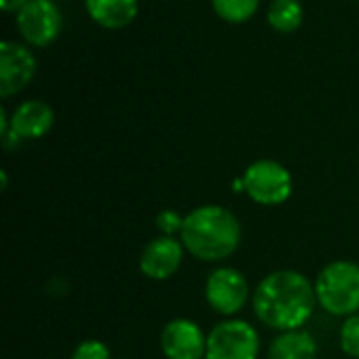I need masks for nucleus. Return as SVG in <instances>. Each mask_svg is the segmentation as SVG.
Returning <instances> with one entry per match:
<instances>
[{
	"mask_svg": "<svg viewBox=\"0 0 359 359\" xmlns=\"http://www.w3.org/2000/svg\"><path fill=\"white\" fill-rule=\"evenodd\" d=\"M318 297L316 286L292 269H280L259 282L252 294L257 318L280 332L303 328L313 316Z\"/></svg>",
	"mask_w": 359,
	"mask_h": 359,
	"instance_id": "nucleus-1",
	"label": "nucleus"
},
{
	"mask_svg": "<svg viewBox=\"0 0 359 359\" xmlns=\"http://www.w3.org/2000/svg\"><path fill=\"white\" fill-rule=\"evenodd\" d=\"M242 240V227L236 215L217 204L194 208L181 227L185 250L206 263L223 261L236 252Z\"/></svg>",
	"mask_w": 359,
	"mask_h": 359,
	"instance_id": "nucleus-2",
	"label": "nucleus"
},
{
	"mask_svg": "<svg viewBox=\"0 0 359 359\" xmlns=\"http://www.w3.org/2000/svg\"><path fill=\"white\" fill-rule=\"evenodd\" d=\"M316 297L322 309L332 316H353L359 309V265L334 261L316 280Z\"/></svg>",
	"mask_w": 359,
	"mask_h": 359,
	"instance_id": "nucleus-3",
	"label": "nucleus"
},
{
	"mask_svg": "<svg viewBox=\"0 0 359 359\" xmlns=\"http://www.w3.org/2000/svg\"><path fill=\"white\" fill-rule=\"evenodd\" d=\"M244 191L263 206H278L292 194V175L286 166L276 160L252 162L244 177Z\"/></svg>",
	"mask_w": 359,
	"mask_h": 359,
	"instance_id": "nucleus-4",
	"label": "nucleus"
},
{
	"mask_svg": "<svg viewBox=\"0 0 359 359\" xmlns=\"http://www.w3.org/2000/svg\"><path fill=\"white\" fill-rule=\"evenodd\" d=\"M259 351V332L244 320H227L206 339V359H257Z\"/></svg>",
	"mask_w": 359,
	"mask_h": 359,
	"instance_id": "nucleus-5",
	"label": "nucleus"
},
{
	"mask_svg": "<svg viewBox=\"0 0 359 359\" xmlns=\"http://www.w3.org/2000/svg\"><path fill=\"white\" fill-rule=\"evenodd\" d=\"M63 27V17L55 0H29L17 13V29L21 38L36 48L53 44Z\"/></svg>",
	"mask_w": 359,
	"mask_h": 359,
	"instance_id": "nucleus-6",
	"label": "nucleus"
},
{
	"mask_svg": "<svg viewBox=\"0 0 359 359\" xmlns=\"http://www.w3.org/2000/svg\"><path fill=\"white\" fill-rule=\"evenodd\" d=\"M250 299L248 280L233 267H219L206 280V301L221 316H236Z\"/></svg>",
	"mask_w": 359,
	"mask_h": 359,
	"instance_id": "nucleus-7",
	"label": "nucleus"
},
{
	"mask_svg": "<svg viewBox=\"0 0 359 359\" xmlns=\"http://www.w3.org/2000/svg\"><path fill=\"white\" fill-rule=\"evenodd\" d=\"M36 74L34 53L19 42L4 40L0 44V97L8 99L21 93Z\"/></svg>",
	"mask_w": 359,
	"mask_h": 359,
	"instance_id": "nucleus-8",
	"label": "nucleus"
},
{
	"mask_svg": "<svg viewBox=\"0 0 359 359\" xmlns=\"http://www.w3.org/2000/svg\"><path fill=\"white\" fill-rule=\"evenodd\" d=\"M206 339L196 322L179 318L164 326L160 345L168 359H206Z\"/></svg>",
	"mask_w": 359,
	"mask_h": 359,
	"instance_id": "nucleus-9",
	"label": "nucleus"
},
{
	"mask_svg": "<svg viewBox=\"0 0 359 359\" xmlns=\"http://www.w3.org/2000/svg\"><path fill=\"white\" fill-rule=\"evenodd\" d=\"M183 242L175 240L172 236H162L149 242L141 255L139 267L143 276L149 280H168L175 276L183 263Z\"/></svg>",
	"mask_w": 359,
	"mask_h": 359,
	"instance_id": "nucleus-10",
	"label": "nucleus"
},
{
	"mask_svg": "<svg viewBox=\"0 0 359 359\" xmlns=\"http://www.w3.org/2000/svg\"><path fill=\"white\" fill-rule=\"evenodd\" d=\"M55 124L53 107L42 99H29L17 105L11 116V130L19 141L23 139H40Z\"/></svg>",
	"mask_w": 359,
	"mask_h": 359,
	"instance_id": "nucleus-11",
	"label": "nucleus"
},
{
	"mask_svg": "<svg viewBox=\"0 0 359 359\" xmlns=\"http://www.w3.org/2000/svg\"><path fill=\"white\" fill-rule=\"evenodd\" d=\"M90 19L105 29L130 25L139 13V0H84Z\"/></svg>",
	"mask_w": 359,
	"mask_h": 359,
	"instance_id": "nucleus-12",
	"label": "nucleus"
},
{
	"mask_svg": "<svg viewBox=\"0 0 359 359\" xmlns=\"http://www.w3.org/2000/svg\"><path fill=\"white\" fill-rule=\"evenodd\" d=\"M316 339L303 328L282 332L269 347V359H316Z\"/></svg>",
	"mask_w": 359,
	"mask_h": 359,
	"instance_id": "nucleus-13",
	"label": "nucleus"
},
{
	"mask_svg": "<svg viewBox=\"0 0 359 359\" xmlns=\"http://www.w3.org/2000/svg\"><path fill=\"white\" fill-rule=\"evenodd\" d=\"M267 23L280 34H292L303 23V4L299 0H273L267 11Z\"/></svg>",
	"mask_w": 359,
	"mask_h": 359,
	"instance_id": "nucleus-14",
	"label": "nucleus"
},
{
	"mask_svg": "<svg viewBox=\"0 0 359 359\" xmlns=\"http://www.w3.org/2000/svg\"><path fill=\"white\" fill-rule=\"evenodd\" d=\"M215 13L227 23H246L255 17L261 0H210Z\"/></svg>",
	"mask_w": 359,
	"mask_h": 359,
	"instance_id": "nucleus-15",
	"label": "nucleus"
},
{
	"mask_svg": "<svg viewBox=\"0 0 359 359\" xmlns=\"http://www.w3.org/2000/svg\"><path fill=\"white\" fill-rule=\"evenodd\" d=\"M341 347L347 355L359 359V316L353 313L341 328Z\"/></svg>",
	"mask_w": 359,
	"mask_h": 359,
	"instance_id": "nucleus-16",
	"label": "nucleus"
},
{
	"mask_svg": "<svg viewBox=\"0 0 359 359\" xmlns=\"http://www.w3.org/2000/svg\"><path fill=\"white\" fill-rule=\"evenodd\" d=\"M69 359H111L109 358V349L105 343L101 341H82Z\"/></svg>",
	"mask_w": 359,
	"mask_h": 359,
	"instance_id": "nucleus-17",
	"label": "nucleus"
},
{
	"mask_svg": "<svg viewBox=\"0 0 359 359\" xmlns=\"http://www.w3.org/2000/svg\"><path fill=\"white\" fill-rule=\"evenodd\" d=\"M183 221H185V217H181L177 210L166 208V210H162V212L158 215L156 225H158V229H160L164 236H172V233H177V231L181 233Z\"/></svg>",
	"mask_w": 359,
	"mask_h": 359,
	"instance_id": "nucleus-18",
	"label": "nucleus"
},
{
	"mask_svg": "<svg viewBox=\"0 0 359 359\" xmlns=\"http://www.w3.org/2000/svg\"><path fill=\"white\" fill-rule=\"evenodd\" d=\"M27 2H29V0H0L4 13H19Z\"/></svg>",
	"mask_w": 359,
	"mask_h": 359,
	"instance_id": "nucleus-19",
	"label": "nucleus"
},
{
	"mask_svg": "<svg viewBox=\"0 0 359 359\" xmlns=\"http://www.w3.org/2000/svg\"><path fill=\"white\" fill-rule=\"evenodd\" d=\"M55 2H57V0H55Z\"/></svg>",
	"mask_w": 359,
	"mask_h": 359,
	"instance_id": "nucleus-20",
	"label": "nucleus"
},
{
	"mask_svg": "<svg viewBox=\"0 0 359 359\" xmlns=\"http://www.w3.org/2000/svg\"><path fill=\"white\" fill-rule=\"evenodd\" d=\"M124 359H126V358H124Z\"/></svg>",
	"mask_w": 359,
	"mask_h": 359,
	"instance_id": "nucleus-21",
	"label": "nucleus"
}]
</instances>
